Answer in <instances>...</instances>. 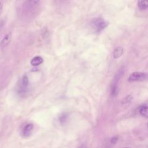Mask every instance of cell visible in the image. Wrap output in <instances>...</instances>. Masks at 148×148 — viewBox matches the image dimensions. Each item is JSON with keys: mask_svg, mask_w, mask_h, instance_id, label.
I'll return each mask as SVG.
<instances>
[{"mask_svg": "<svg viewBox=\"0 0 148 148\" xmlns=\"http://www.w3.org/2000/svg\"><path fill=\"white\" fill-rule=\"evenodd\" d=\"M91 25L93 28L97 31H100L106 28L108 25V23L101 17L93 19L91 23Z\"/></svg>", "mask_w": 148, "mask_h": 148, "instance_id": "6da1fadb", "label": "cell"}, {"mask_svg": "<svg viewBox=\"0 0 148 148\" xmlns=\"http://www.w3.org/2000/svg\"><path fill=\"white\" fill-rule=\"evenodd\" d=\"M147 75L146 73L140 72H135L131 73L129 77V82H142L146 79Z\"/></svg>", "mask_w": 148, "mask_h": 148, "instance_id": "7a4b0ae2", "label": "cell"}, {"mask_svg": "<svg viewBox=\"0 0 148 148\" xmlns=\"http://www.w3.org/2000/svg\"><path fill=\"white\" fill-rule=\"evenodd\" d=\"M33 128H34V125L32 124L29 123L27 124L23 129V132H22L23 135L25 137L29 136L32 131Z\"/></svg>", "mask_w": 148, "mask_h": 148, "instance_id": "3957f363", "label": "cell"}, {"mask_svg": "<svg viewBox=\"0 0 148 148\" xmlns=\"http://www.w3.org/2000/svg\"><path fill=\"white\" fill-rule=\"evenodd\" d=\"M124 72V69L123 68L120 69L117 71V72L116 74V75L114 76V77L112 84H116V85H117V83L119 81V80L121 79L122 76L123 75Z\"/></svg>", "mask_w": 148, "mask_h": 148, "instance_id": "277c9868", "label": "cell"}, {"mask_svg": "<svg viewBox=\"0 0 148 148\" xmlns=\"http://www.w3.org/2000/svg\"><path fill=\"white\" fill-rule=\"evenodd\" d=\"M11 34L10 33L7 34L5 35V36H4V38L2 39V40L1 42V46L2 47H4L5 46H6L10 42V40H11Z\"/></svg>", "mask_w": 148, "mask_h": 148, "instance_id": "5b68a950", "label": "cell"}, {"mask_svg": "<svg viewBox=\"0 0 148 148\" xmlns=\"http://www.w3.org/2000/svg\"><path fill=\"white\" fill-rule=\"evenodd\" d=\"M43 58L40 56H36L34 57L31 61V64L33 66H38L43 62Z\"/></svg>", "mask_w": 148, "mask_h": 148, "instance_id": "8992f818", "label": "cell"}, {"mask_svg": "<svg viewBox=\"0 0 148 148\" xmlns=\"http://www.w3.org/2000/svg\"><path fill=\"white\" fill-rule=\"evenodd\" d=\"M138 8L140 10H146L148 8V1L147 0H138Z\"/></svg>", "mask_w": 148, "mask_h": 148, "instance_id": "52a82bcc", "label": "cell"}, {"mask_svg": "<svg viewBox=\"0 0 148 148\" xmlns=\"http://www.w3.org/2000/svg\"><path fill=\"white\" fill-rule=\"evenodd\" d=\"M29 83L28 78L27 76H23L21 79V91H23L25 90V88L28 87Z\"/></svg>", "mask_w": 148, "mask_h": 148, "instance_id": "ba28073f", "label": "cell"}, {"mask_svg": "<svg viewBox=\"0 0 148 148\" xmlns=\"http://www.w3.org/2000/svg\"><path fill=\"white\" fill-rule=\"evenodd\" d=\"M148 109L147 105L146 104L141 106L139 108L140 114L145 117H147V116H148V111H147L148 109Z\"/></svg>", "mask_w": 148, "mask_h": 148, "instance_id": "9c48e42d", "label": "cell"}, {"mask_svg": "<svg viewBox=\"0 0 148 148\" xmlns=\"http://www.w3.org/2000/svg\"><path fill=\"white\" fill-rule=\"evenodd\" d=\"M123 53V48L121 47H118L115 49L113 52V57L114 58H118L122 56Z\"/></svg>", "mask_w": 148, "mask_h": 148, "instance_id": "30bf717a", "label": "cell"}, {"mask_svg": "<svg viewBox=\"0 0 148 148\" xmlns=\"http://www.w3.org/2000/svg\"><path fill=\"white\" fill-rule=\"evenodd\" d=\"M119 92V88L117 85L116 84H112V89H111V94L113 97L117 96Z\"/></svg>", "mask_w": 148, "mask_h": 148, "instance_id": "8fae6325", "label": "cell"}, {"mask_svg": "<svg viewBox=\"0 0 148 148\" xmlns=\"http://www.w3.org/2000/svg\"><path fill=\"white\" fill-rule=\"evenodd\" d=\"M67 118H68L67 114L66 113H62L59 117V121L61 123H64L66 121V120H67Z\"/></svg>", "mask_w": 148, "mask_h": 148, "instance_id": "7c38bea8", "label": "cell"}, {"mask_svg": "<svg viewBox=\"0 0 148 148\" xmlns=\"http://www.w3.org/2000/svg\"><path fill=\"white\" fill-rule=\"evenodd\" d=\"M132 97L131 95H128L127 97H125L122 101V103H128L129 102H130L132 99Z\"/></svg>", "mask_w": 148, "mask_h": 148, "instance_id": "4fadbf2b", "label": "cell"}, {"mask_svg": "<svg viewBox=\"0 0 148 148\" xmlns=\"http://www.w3.org/2000/svg\"><path fill=\"white\" fill-rule=\"evenodd\" d=\"M39 1L40 0H29V2L31 6H34L36 5L39 2Z\"/></svg>", "mask_w": 148, "mask_h": 148, "instance_id": "5bb4252c", "label": "cell"}, {"mask_svg": "<svg viewBox=\"0 0 148 148\" xmlns=\"http://www.w3.org/2000/svg\"><path fill=\"white\" fill-rule=\"evenodd\" d=\"M118 140V137L117 136H113V138H112L110 142L113 144H115Z\"/></svg>", "mask_w": 148, "mask_h": 148, "instance_id": "9a60e30c", "label": "cell"}, {"mask_svg": "<svg viewBox=\"0 0 148 148\" xmlns=\"http://www.w3.org/2000/svg\"><path fill=\"white\" fill-rule=\"evenodd\" d=\"M3 8V1L2 0H0V13L2 10Z\"/></svg>", "mask_w": 148, "mask_h": 148, "instance_id": "2e32d148", "label": "cell"}, {"mask_svg": "<svg viewBox=\"0 0 148 148\" xmlns=\"http://www.w3.org/2000/svg\"><path fill=\"white\" fill-rule=\"evenodd\" d=\"M79 148H86V147L84 145H82Z\"/></svg>", "mask_w": 148, "mask_h": 148, "instance_id": "e0dca14e", "label": "cell"}, {"mask_svg": "<svg viewBox=\"0 0 148 148\" xmlns=\"http://www.w3.org/2000/svg\"><path fill=\"white\" fill-rule=\"evenodd\" d=\"M124 148H130V147H124Z\"/></svg>", "mask_w": 148, "mask_h": 148, "instance_id": "ac0fdd59", "label": "cell"}]
</instances>
